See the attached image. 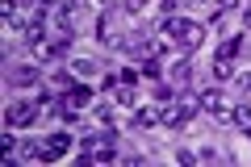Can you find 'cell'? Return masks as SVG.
I'll use <instances>...</instances> for the list:
<instances>
[{"label": "cell", "instance_id": "6", "mask_svg": "<svg viewBox=\"0 0 251 167\" xmlns=\"http://www.w3.org/2000/svg\"><path fill=\"white\" fill-rule=\"evenodd\" d=\"M201 109H205V113H214V117H226V113H230V109L222 105V96H218V92H205V96H201Z\"/></svg>", "mask_w": 251, "mask_h": 167}, {"label": "cell", "instance_id": "10", "mask_svg": "<svg viewBox=\"0 0 251 167\" xmlns=\"http://www.w3.org/2000/svg\"><path fill=\"white\" fill-rule=\"evenodd\" d=\"M159 121V113H155V109H138L134 113V130H143V125H155Z\"/></svg>", "mask_w": 251, "mask_h": 167}, {"label": "cell", "instance_id": "4", "mask_svg": "<svg viewBox=\"0 0 251 167\" xmlns=\"http://www.w3.org/2000/svg\"><path fill=\"white\" fill-rule=\"evenodd\" d=\"M67 146H72V134H54V138H46V146H42V155H38V159H63V155H67Z\"/></svg>", "mask_w": 251, "mask_h": 167}, {"label": "cell", "instance_id": "8", "mask_svg": "<svg viewBox=\"0 0 251 167\" xmlns=\"http://www.w3.org/2000/svg\"><path fill=\"white\" fill-rule=\"evenodd\" d=\"M230 117H234V125H239L243 134H251V109H247V105H239V109H230Z\"/></svg>", "mask_w": 251, "mask_h": 167}, {"label": "cell", "instance_id": "11", "mask_svg": "<svg viewBox=\"0 0 251 167\" xmlns=\"http://www.w3.org/2000/svg\"><path fill=\"white\" fill-rule=\"evenodd\" d=\"M72 67H75V75H97V63L92 59H75Z\"/></svg>", "mask_w": 251, "mask_h": 167}, {"label": "cell", "instance_id": "14", "mask_svg": "<svg viewBox=\"0 0 251 167\" xmlns=\"http://www.w3.org/2000/svg\"><path fill=\"white\" fill-rule=\"evenodd\" d=\"M218 9H222V13H226V9H234V0H218Z\"/></svg>", "mask_w": 251, "mask_h": 167}, {"label": "cell", "instance_id": "9", "mask_svg": "<svg viewBox=\"0 0 251 167\" xmlns=\"http://www.w3.org/2000/svg\"><path fill=\"white\" fill-rule=\"evenodd\" d=\"M239 46H243V38H239V34H234V38H230V42H226V46H222V50H218V54H214V59H222V63H230V59H234V54H239Z\"/></svg>", "mask_w": 251, "mask_h": 167}, {"label": "cell", "instance_id": "5", "mask_svg": "<svg viewBox=\"0 0 251 167\" xmlns=\"http://www.w3.org/2000/svg\"><path fill=\"white\" fill-rule=\"evenodd\" d=\"M188 117H193V109H188V105H168V109H163V113H159V121L176 130V125H184Z\"/></svg>", "mask_w": 251, "mask_h": 167}, {"label": "cell", "instance_id": "13", "mask_svg": "<svg viewBox=\"0 0 251 167\" xmlns=\"http://www.w3.org/2000/svg\"><path fill=\"white\" fill-rule=\"evenodd\" d=\"M239 88H247V92H251V75H239Z\"/></svg>", "mask_w": 251, "mask_h": 167}, {"label": "cell", "instance_id": "1", "mask_svg": "<svg viewBox=\"0 0 251 167\" xmlns=\"http://www.w3.org/2000/svg\"><path fill=\"white\" fill-rule=\"evenodd\" d=\"M163 34H168V38H176V42L184 46V50H197V46H201V38H205V29H201L197 21L168 17V21H163Z\"/></svg>", "mask_w": 251, "mask_h": 167}, {"label": "cell", "instance_id": "3", "mask_svg": "<svg viewBox=\"0 0 251 167\" xmlns=\"http://www.w3.org/2000/svg\"><path fill=\"white\" fill-rule=\"evenodd\" d=\"M34 117H38V100H17V105H9L4 121H9V125H29Z\"/></svg>", "mask_w": 251, "mask_h": 167}, {"label": "cell", "instance_id": "7", "mask_svg": "<svg viewBox=\"0 0 251 167\" xmlns=\"http://www.w3.org/2000/svg\"><path fill=\"white\" fill-rule=\"evenodd\" d=\"M9 79H13V84H38V71L34 67H13Z\"/></svg>", "mask_w": 251, "mask_h": 167}, {"label": "cell", "instance_id": "12", "mask_svg": "<svg viewBox=\"0 0 251 167\" xmlns=\"http://www.w3.org/2000/svg\"><path fill=\"white\" fill-rule=\"evenodd\" d=\"M25 4H29V0H4V13L13 17V9H25Z\"/></svg>", "mask_w": 251, "mask_h": 167}, {"label": "cell", "instance_id": "2", "mask_svg": "<svg viewBox=\"0 0 251 167\" xmlns=\"http://www.w3.org/2000/svg\"><path fill=\"white\" fill-rule=\"evenodd\" d=\"M59 100H63V105H59V113H63V117H80L84 109H88L92 92H88V88H84V84H80V88H67V92H63Z\"/></svg>", "mask_w": 251, "mask_h": 167}, {"label": "cell", "instance_id": "15", "mask_svg": "<svg viewBox=\"0 0 251 167\" xmlns=\"http://www.w3.org/2000/svg\"><path fill=\"white\" fill-rule=\"evenodd\" d=\"M42 4H46V9H50V0H42Z\"/></svg>", "mask_w": 251, "mask_h": 167}]
</instances>
